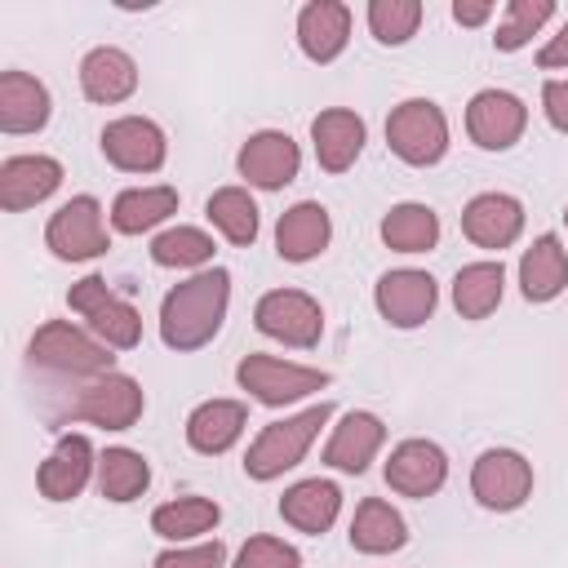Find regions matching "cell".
<instances>
[{"mask_svg": "<svg viewBox=\"0 0 568 568\" xmlns=\"http://www.w3.org/2000/svg\"><path fill=\"white\" fill-rule=\"evenodd\" d=\"M102 155L120 173H155L169 160V138L146 115H120L102 129Z\"/></svg>", "mask_w": 568, "mask_h": 568, "instance_id": "cell-13", "label": "cell"}, {"mask_svg": "<svg viewBox=\"0 0 568 568\" xmlns=\"http://www.w3.org/2000/svg\"><path fill=\"white\" fill-rule=\"evenodd\" d=\"M53 115V98L49 89L27 75V71H4L0 75V129L4 133H40Z\"/></svg>", "mask_w": 568, "mask_h": 568, "instance_id": "cell-26", "label": "cell"}, {"mask_svg": "<svg viewBox=\"0 0 568 568\" xmlns=\"http://www.w3.org/2000/svg\"><path fill=\"white\" fill-rule=\"evenodd\" d=\"M151 568H226V546L213 541H195V546H169L155 555Z\"/></svg>", "mask_w": 568, "mask_h": 568, "instance_id": "cell-39", "label": "cell"}, {"mask_svg": "<svg viewBox=\"0 0 568 568\" xmlns=\"http://www.w3.org/2000/svg\"><path fill=\"white\" fill-rule=\"evenodd\" d=\"M386 146L413 169L439 164L444 151H448V115H444V106L430 102V98H404L399 106H390Z\"/></svg>", "mask_w": 568, "mask_h": 568, "instance_id": "cell-4", "label": "cell"}, {"mask_svg": "<svg viewBox=\"0 0 568 568\" xmlns=\"http://www.w3.org/2000/svg\"><path fill=\"white\" fill-rule=\"evenodd\" d=\"M178 213V191L173 186H129L111 200V226L120 235H142L155 231L160 222H169Z\"/></svg>", "mask_w": 568, "mask_h": 568, "instance_id": "cell-29", "label": "cell"}, {"mask_svg": "<svg viewBox=\"0 0 568 568\" xmlns=\"http://www.w3.org/2000/svg\"><path fill=\"white\" fill-rule=\"evenodd\" d=\"M142 408H146V395L129 373H102V377H89L75 390V399L67 404L62 417L89 422V426H102V430H129V426H138Z\"/></svg>", "mask_w": 568, "mask_h": 568, "instance_id": "cell-7", "label": "cell"}, {"mask_svg": "<svg viewBox=\"0 0 568 568\" xmlns=\"http://www.w3.org/2000/svg\"><path fill=\"white\" fill-rule=\"evenodd\" d=\"M27 359L36 368H49V373H62V377H102V373H115V355L106 342H98L89 328H75L67 320H44L31 342H27Z\"/></svg>", "mask_w": 568, "mask_h": 568, "instance_id": "cell-3", "label": "cell"}, {"mask_svg": "<svg viewBox=\"0 0 568 568\" xmlns=\"http://www.w3.org/2000/svg\"><path fill=\"white\" fill-rule=\"evenodd\" d=\"M537 67H541V71H564V67H568V22H564L546 44H541Z\"/></svg>", "mask_w": 568, "mask_h": 568, "instance_id": "cell-41", "label": "cell"}, {"mask_svg": "<svg viewBox=\"0 0 568 568\" xmlns=\"http://www.w3.org/2000/svg\"><path fill=\"white\" fill-rule=\"evenodd\" d=\"M62 186V164L53 155H9L0 164V209L4 213H27L44 204Z\"/></svg>", "mask_w": 568, "mask_h": 568, "instance_id": "cell-19", "label": "cell"}, {"mask_svg": "<svg viewBox=\"0 0 568 568\" xmlns=\"http://www.w3.org/2000/svg\"><path fill=\"white\" fill-rule=\"evenodd\" d=\"M146 484H151V466L138 448H106L98 457V493L106 501H115V506L138 501L146 493Z\"/></svg>", "mask_w": 568, "mask_h": 568, "instance_id": "cell-33", "label": "cell"}, {"mask_svg": "<svg viewBox=\"0 0 568 568\" xmlns=\"http://www.w3.org/2000/svg\"><path fill=\"white\" fill-rule=\"evenodd\" d=\"M67 306L75 315H84L89 333L98 342H106L111 351H133L142 342V315L133 302H124L102 275H84L67 288Z\"/></svg>", "mask_w": 568, "mask_h": 568, "instance_id": "cell-5", "label": "cell"}, {"mask_svg": "<svg viewBox=\"0 0 568 568\" xmlns=\"http://www.w3.org/2000/svg\"><path fill=\"white\" fill-rule=\"evenodd\" d=\"M351 40V9L342 0H311L297 9V49L311 62H337Z\"/></svg>", "mask_w": 568, "mask_h": 568, "instance_id": "cell-21", "label": "cell"}, {"mask_svg": "<svg viewBox=\"0 0 568 568\" xmlns=\"http://www.w3.org/2000/svg\"><path fill=\"white\" fill-rule=\"evenodd\" d=\"M422 0H373L368 4V31L377 44H408L422 27Z\"/></svg>", "mask_w": 568, "mask_h": 568, "instance_id": "cell-36", "label": "cell"}, {"mask_svg": "<svg viewBox=\"0 0 568 568\" xmlns=\"http://www.w3.org/2000/svg\"><path fill=\"white\" fill-rule=\"evenodd\" d=\"M382 475H386L390 493L422 501V497H435L448 484V457L435 439H404V444L390 448Z\"/></svg>", "mask_w": 568, "mask_h": 568, "instance_id": "cell-15", "label": "cell"}, {"mask_svg": "<svg viewBox=\"0 0 568 568\" xmlns=\"http://www.w3.org/2000/svg\"><path fill=\"white\" fill-rule=\"evenodd\" d=\"M44 248L58 262H93V257H102L111 248L102 204L93 195H71L67 204H58V213L44 226Z\"/></svg>", "mask_w": 568, "mask_h": 568, "instance_id": "cell-8", "label": "cell"}, {"mask_svg": "<svg viewBox=\"0 0 568 568\" xmlns=\"http://www.w3.org/2000/svg\"><path fill=\"white\" fill-rule=\"evenodd\" d=\"M568 288V248L555 231L537 235L519 257V293L528 302H555Z\"/></svg>", "mask_w": 568, "mask_h": 568, "instance_id": "cell-25", "label": "cell"}, {"mask_svg": "<svg viewBox=\"0 0 568 568\" xmlns=\"http://www.w3.org/2000/svg\"><path fill=\"white\" fill-rule=\"evenodd\" d=\"M564 222H568V209H564Z\"/></svg>", "mask_w": 568, "mask_h": 568, "instance_id": "cell-43", "label": "cell"}, {"mask_svg": "<svg viewBox=\"0 0 568 568\" xmlns=\"http://www.w3.org/2000/svg\"><path fill=\"white\" fill-rule=\"evenodd\" d=\"M462 235L475 248H510L524 235V204L506 191H479L466 209H462Z\"/></svg>", "mask_w": 568, "mask_h": 568, "instance_id": "cell-17", "label": "cell"}, {"mask_svg": "<svg viewBox=\"0 0 568 568\" xmlns=\"http://www.w3.org/2000/svg\"><path fill=\"white\" fill-rule=\"evenodd\" d=\"M93 475H98V457H93L89 435L67 430V435H58L53 453L40 462L36 488H40V497H49V501H71V497L84 493V484H89Z\"/></svg>", "mask_w": 568, "mask_h": 568, "instance_id": "cell-16", "label": "cell"}, {"mask_svg": "<svg viewBox=\"0 0 568 568\" xmlns=\"http://www.w3.org/2000/svg\"><path fill=\"white\" fill-rule=\"evenodd\" d=\"M364 138H368V129L351 106H328L311 120V146H315V160L324 173H346L359 160Z\"/></svg>", "mask_w": 568, "mask_h": 568, "instance_id": "cell-20", "label": "cell"}, {"mask_svg": "<svg viewBox=\"0 0 568 568\" xmlns=\"http://www.w3.org/2000/svg\"><path fill=\"white\" fill-rule=\"evenodd\" d=\"M80 89H84L89 102L115 106V102L133 98V89H138V62L124 49H115V44H98V49H89L80 58Z\"/></svg>", "mask_w": 568, "mask_h": 568, "instance_id": "cell-22", "label": "cell"}, {"mask_svg": "<svg viewBox=\"0 0 568 568\" xmlns=\"http://www.w3.org/2000/svg\"><path fill=\"white\" fill-rule=\"evenodd\" d=\"M373 302H377V315H382L390 328H422V324L435 315L439 284L430 280V271L399 266V271H386V275L377 280Z\"/></svg>", "mask_w": 568, "mask_h": 568, "instance_id": "cell-11", "label": "cell"}, {"mask_svg": "<svg viewBox=\"0 0 568 568\" xmlns=\"http://www.w3.org/2000/svg\"><path fill=\"white\" fill-rule=\"evenodd\" d=\"M337 510H342V488L333 484V479H297L293 488H284V497H280V519L288 524V528H297V532H306V537H320V532H328L333 528V519H337Z\"/></svg>", "mask_w": 568, "mask_h": 568, "instance_id": "cell-24", "label": "cell"}, {"mask_svg": "<svg viewBox=\"0 0 568 568\" xmlns=\"http://www.w3.org/2000/svg\"><path fill=\"white\" fill-rule=\"evenodd\" d=\"M528 129V106L510 89H479L466 106V133L479 151H510Z\"/></svg>", "mask_w": 568, "mask_h": 568, "instance_id": "cell-12", "label": "cell"}, {"mask_svg": "<svg viewBox=\"0 0 568 568\" xmlns=\"http://www.w3.org/2000/svg\"><path fill=\"white\" fill-rule=\"evenodd\" d=\"M541 111H546L550 129L568 133V75H564V80H546V84H541Z\"/></svg>", "mask_w": 568, "mask_h": 568, "instance_id": "cell-40", "label": "cell"}, {"mask_svg": "<svg viewBox=\"0 0 568 568\" xmlns=\"http://www.w3.org/2000/svg\"><path fill=\"white\" fill-rule=\"evenodd\" d=\"M382 240L395 253H430L439 244V217L430 204H417V200L390 204L382 217Z\"/></svg>", "mask_w": 568, "mask_h": 568, "instance_id": "cell-32", "label": "cell"}, {"mask_svg": "<svg viewBox=\"0 0 568 568\" xmlns=\"http://www.w3.org/2000/svg\"><path fill=\"white\" fill-rule=\"evenodd\" d=\"M470 497L484 510H519L532 497V462L515 448H484L470 466Z\"/></svg>", "mask_w": 568, "mask_h": 568, "instance_id": "cell-10", "label": "cell"}, {"mask_svg": "<svg viewBox=\"0 0 568 568\" xmlns=\"http://www.w3.org/2000/svg\"><path fill=\"white\" fill-rule=\"evenodd\" d=\"M231 306V271L226 266H209L195 271L191 280L173 284L160 302V342L178 355L200 351L217 337L222 320Z\"/></svg>", "mask_w": 568, "mask_h": 568, "instance_id": "cell-1", "label": "cell"}, {"mask_svg": "<svg viewBox=\"0 0 568 568\" xmlns=\"http://www.w3.org/2000/svg\"><path fill=\"white\" fill-rule=\"evenodd\" d=\"M253 324L271 342H284V346H297V351H311L324 337V311L302 288H271V293H262L257 306H253Z\"/></svg>", "mask_w": 568, "mask_h": 568, "instance_id": "cell-9", "label": "cell"}, {"mask_svg": "<svg viewBox=\"0 0 568 568\" xmlns=\"http://www.w3.org/2000/svg\"><path fill=\"white\" fill-rule=\"evenodd\" d=\"M328 240H333V222L320 200H297L275 222V253L284 262H311L328 248Z\"/></svg>", "mask_w": 568, "mask_h": 568, "instance_id": "cell-23", "label": "cell"}, {"mask_svg": "<svg viewBox=\"0 0 568 568\" xmlns=\"http://www.w3.org/2000/svg\"><path fill=\"white\" fill-rule=\"evenodd\" d=\"M506 293V266L501 262H470L453 275V306L462 320H488L501 306Z\"/></svg>", "mask_w": 568, "mask_h": 568, "instance_id": "cell-30", "label": "cell"}, {"mask_svg": "<svg viewBox=\"0 0 568 568\" xmlns=\"http://www.w3.org/2000/svg\"><path fill=\"white\" fill-rule=\"evenodd\" d=\"M222 519V506L213 497H173L164 506L151 510V532L164 541H195L204 532H213Z\"/></svg>", "mask_w": 568, "mask_h": 568, "instance_id": "cell-31", "label": "cell"}, {"mask_svg": "<svg viewBox=\"0 0 568 568\" xmlns=\"http://www.w3.org/2000/svg\"><path fill=\"white\" fill-rule=\"evenodd\" d=\"M204 213H209V222H213L231 244L244 248V244L257 240L262 217H257V204H253V195H248L244 186H217V191L209 195Z\"/></svg>", "mask_w": 568, "mask_h": 568, "instance_id": "cell-34", "label": "cell"}, {"mask_svg": "<svg viewBox=\"0 0 568 568\" xmlns=\"http://www.w3.org/2000/svg\"><path fill=\"white\" fill-rule=\"evenodd\" d=\"M235 169H240V178H244L248 186H257V191H284V186L297 178V169H302V151H297V142H293L288 133H280V129H257V133H248V142L240 146Z\"/></svg>", "mask_w": 568, "mask_h": 568, "instance_id": "cell-14", "label": "cell"}, {"mask_svg": "<svg viewBox=\"0 0 568 568\" xmlns=\"http://www.w3.org/2000/svg\"><path fill=\"white\" fill-rule=\"evenodd\" d=\"M382 444H386V422L368 408H351L324 444V466H333L342 475H364L373 466V457L382 453Z\"/></svg>", "mask_w": 568, "mask_h": 568, "instance_id": "cell-18", "label": "cell"}, {"mask_svg": "<svg viewBox=\"0 0 568 568\" xmlns=\"http://www.w3.org/2000/svg\"><path fill=\"white\" fill-rule=\"evenodd\" d=\"M244 426H248V408L240 399H204L186 417V444L204 457H217L240 444Z\"/></svg>", "mask_w": 568, "mask_h": 568, "instance_id": "cell-27", "label": "cell"}, {"mask_svg": "<svg viewBox=\"0 0 568 568\" xmlns=\"http://www.w3.org/2000/svg\"><path fill=\"white\" fill-rule=\"evenodd\" d=\"M550 18H555V4H550V0H510L501 27H497V36H493V44H497L501 53H515V49H524Z\"/></svg>", "mask_w": 568, "mask_h": 568, "instance_id": "cell-37", "label": "cell"}, {"mask_svg": "<svg viewBox=\"0 0 568 568\" xmlns=\"http://www.w3.org/2000/svg\"><path fill=\"white\" fill-rule=\"evenodd\" d=\"M497 13L493 0H453V22L457 27H484Z\"/></svg>", "mask_w": 568, "mask_h": 568, "instance_id": "cell-42", "label": "cell"}, {"mask_svg": "<svg viewBox=\"0 0 568 568\" xmlns=\"http://www.w3.org/2000/svg\"><path fill=\"white\" fill-rule=\"evenodd\" d=\"M351 546L359 555H395L408 546V524L390 501L364 497L355 506V519H351Z\"/></svg>", "mask_w": 568, "mask_h": 568, "instance_id": "cell-28", "label": "cell"}, {"mask_svg": "<svg viewBox=\"0 0 568 568\" xmlns=\"http://www.w3.org/2000/svg\"><path fill=\"white\" fill-rule=\"evenodd\" d=\"M235 382L240 390H248L257 404L266 408H284V404H297L315 390H324L333 377L324 368H306V364H293V359H280V355H244L235 364Z\"/></svg>", "mask_w": 568, "mask_h": 568, "instance_id": "cell-6", "label": "cell"}, {"mask_svg": "<svg viewBox=\"0 0 568 568\" xmlns=\"http://www.w3.org/2000/svg\"><path fill=\"white\" fill-rule=\"evenodd\" d=\"M231 568H302V555H297V546H288L284 537L257 532V537H248V541L240 546V555H235Z\"/></svg>", "mask_w": 568, "mask_h": 568, "instance_id": "cell-38", "label": "cell"}, {"mask_svg": "<svg viewBox=\"0 0 568 568\" xmlns=\"http://www.w3.org/2000/svg\"><path fill=\"white\" fill-rule=\"evenodd\" d=\"M328 417H333V404L320 399V404H311V408H302V413H293V417H284V422L262 426L257 439H253L248 453H244V475L257 479V484H271V479H280L284 470H293V466L306 457V448L315 444V435H320V426H324Z\"/></svg>", "mask_w": 568, "mask_h": 568, "instance_id": "cell-2", "label": "cell"}, {"mask_svg": "<svg viewBox=\"0 0 568 568\" xmlns=\"http://www.w3.org/2000/svg\"><path fill=\"white\" fill-rule=\"evenodd\" d=\"M151 262L155 266H169V271H191V266H204L213 262V235L200 231V226H169L151 240Z\"/></svg>", "mask_w": 568, "mask_h": 568, "instance_id": "cell-35", "label": "cell"}]
</instances>
